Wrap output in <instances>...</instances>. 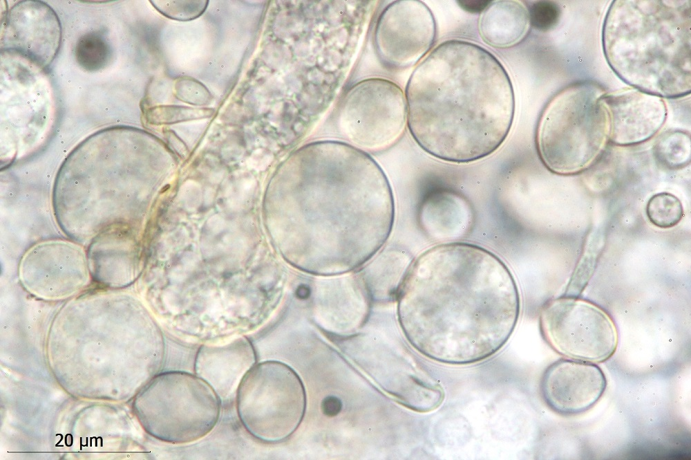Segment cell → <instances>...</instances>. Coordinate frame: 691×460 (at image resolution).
Here are the masks:
<instances>
[{"label": "cell", "instance_id": "obj_8", "mask_svg": "<svg viewBox=\"0 0 691 460\" xmlns=\"http://www.w3.org/2000/svg\"><path fill=\"white\" fill-rule=\"evenodd\" d=\"M407 124L405 93L395 82L379 77L354 84L343 95L336 126L350 145L364 151H380L395 144Z\"/></svg>", "mask_w": 691, "mask_h": 460}, {"label": "cell", "instance_id": "obj_21", "mask_svg": "<svg viewBox=\"0 0 691 460\" xmlns=\"http://www.w3.org/2000/svg\"><path fill=\"white\" fill-rule=\"evenodd\" d=\"M152 4L169 18L187 21L199 17L205 10L207 1H152Z\"/></svg>", "mask_w": 691, "mask_h": 460}, {"label": "cell", "instance_id": "obj_2", "mask_svg": "<svg viewBox=\"0 0 691 460\" xmlns=\"http://www.w3.org/2000/svg\"><path fill=\"white\" fill-rule=\"evenodd\" d=\"M409 342L437 362L467 365L498 352L520 312L515 281L492 252L469 243L433 246L412 262L398 291Z\"/></svg>", "mask_w": 691, "mask_h": 460}, {"label": "cell", "instance_id": "obj_13", "mask_svg": "<svg viewBox=\"0 0 691 460\" xmlns=\"http://www.w3.org/2000/svg\"><path fill=\"white\" fill-rule=\"evenodd\" d=\"M603 102L609 119V140L617 145L649 140L666 119L667 107L662 98L634 88L606 93Z\"/></svg>", "mask_w": 691, "mask_h": 460}, {"label": "cell", "instance_id": "obj_18", "mask_svg": "<svg viewBox=\"0 0 691 460\" xmlns=\"http://www.w3.org/2000/svg\"><path fill=\"white\" fill-rule=\"evenodd\" d=\"M653 154L663 166L670 169H681L690 161V136L680 131H668L661 134L654 144Z\"/></svg>", "mask_w": 691, "mask_h": 460}, {"label": "cell", "instance_id": "obj_15", "mask_svg": "<svg viewBox=\"0 0 691 460\" xmlns=\"http://www.w3.org/2000/svg\"><path fill=\"white\" fill-rule=\"evenodd\" d=\"M130 241L124 225L111 226L96 236L87 260L91 278L98 284L117 289L136 279L140 269Z\"/></svg>", "mask_w": 691, "mask_h": 460}, {"label": "cell", "instance_id": "obj_22", "mask_svg": "<svg viewBox=\"0 0 691 460\" xmlns=\"http://www.w3.org/2000/svg\"><path fill=\"white\" fill-rule=\"evenodd\" d=\"M531 26L547 32L553 29L561 16L560 6L552 1H536L527 8Z\"/></svg>", "mask_w": 691, "mask_h": 460}, {"label": "cell", "instance_id": "obj_11", "mask_svg": "<svg viewBox=\"0 0 691 460\" xmlns=\"http://www.w3.org/2000/svg\"><path fill=\"white\" fill-rule=\"evenodd\" d=\"M19 277L24 288L44 298H63L82 291L91 278L88 260L75 245L41 244L23 257Z\"/></svg>", "mask_w": 691, "mask_h": 460}, {"label": "cell", "instance_id": "obj_12", "mask_svg": "<svg viewBox=\"0 0 691 460\" xmlns=\"http://www.w3.org/2000/svg\"><path fill=\"white\" fill-rule=\"evenodd\" d=\"M606 387V377L598 365L578 360L560 359L544 372L540 393L546 405L554 412L574 416L593 407Z\"/></svg>", "mask_w": 691, "mask_h": 460}, {"label": "cell", "instance_id": "obj_7", "mask_svg": "<svg viewBox=\"0 0 691 460\" xmlns=\"http://www.w3.org/2000/svg\"><path fill=\"white\" fill-rule=\"evenodd\" d=\"M244 428L267 443L285 441L299 426L305 411L302 381L287 365L267 360L256 363L245 374L236 396Z\"/></svg>", "mask_w": 691, "mask_h": 460}, {"label": "cell", "instance_id": "obj_19", "mask_svg": "<svg viewBox=\"0 0 691 460\" xmlns=\"http://www.w3.org/2000/svg\"><path fill=\"white\" fill-rule=\"evenodd\" d=\"M75 55L78 64L87 71L104 68L111 58L112 50L106 38L98 32H89L77 41Z\"/></svg>", "mask_w": 691, "mask_h": 460}, {"label": "cell", "instance_id": "obj_10", "mask_svg": "<svg viewBox=\"0 0 691 460\" xmlns=\"http://www.w3.org/2000/svg\"><path fill=\"white\" fill-rule=\"evenodd\" d=\"M437 35L430 8L417 0L395 1L379 15L374 33L375 53L390 70L415 65L432 48Z\"/></svg>", "mask_w": 691, "mask_h": 460}, {"label": "cell", "instance_id": "obj_17", "mask_svg": "<svg viewBox=\"0 0 691 460\" xmlns=\"http://www.w3.org/2000/svg\"><path fill=\"white\" fill-rule=\"evenodd\" d=\"M431 199L423 205V219L424 224L430 232H434L433 237H457V233L464 230L468 225L470 217L467 205L454 198Z\"/></svg>", "mask_w": 691, "mask_h": 460}, {"label": "cell", "instance_id": "obj_5", "mask_svg": "<svg viewBox=\"0 0 691 460\" xmlns=\"http://www.w3.org/2000/svg\"><path fill=\"white\" fill-rule=\"evenodd\" d=\"M598 84H572L555 95L538 121L536 142L540 158L551 172L577 174L591 165L604 150L609 119Z\"/></svg>", "mask_w": 691, "mask_h": 460}, {"label": "cell", "instance_id": "obj_1", "mask_svg": "<svg viewBox=\"0 0 691 460\" xmlns=\"http://www.w3.org/2000/svg\"><path fill=\"white\" fill-rule=\"evenodd\" d=\"M274 232L286 260L316 275L349 273L371 259L394 223L390 183L367 152L337 140L296 149L276 184Z\"/></svg>", "mask_w": 691, "mask_h": 460}, {"label": "cell", "instance_id": "obj_16", "mask_svg": "<svg viewBox=\"0 0 691 460\" xmlns=\"http://www.w3.org/2000/svg\"><path fill=\"white\" fill-rule=\"evenodd\" d=\"M527 8L518 1H491L478 23L480 35L493 47H512L526 37L530 28Z\"/></svg>", "mask_w": 691, "mask_h": 460}, {"label": "cell", "instance_id": "obj_9", "mask_svg": "<svg viewBox=\"0 0 691 460\" xmlns=\"http://www.w3.org/2000/svg\"><path fill=\"white\" fill-rule=\"evenodd\" d=\"M540 329L549 345L559 354L589 362L611 358L618 345L612 318L589 302L560 297L547 302L540 315Z\"/></svg>", "mask_w": 691, "mask_h": 460}, {"label": "cell", "instance_id": "obj_20", "mask_svg": "<svg viewBox=\"0 0 691 460\" xmlns=\"http://www.w3.org/2000/svg\"><path fill=\"white\" fill-rule=\"evenodd\" d=\"M645 212L650 223L660 228L675 226L683 216L681 201L675 195L666 192L651 196L646 205Z\"/></svg>", "mask_w": 691, "mask_h": 460}, {"label": "cell", "instance_id": "obj_24", "mask_svg": "<svg viewBox=\"0 0 691 460\" xmlns=\"http://www.w3.org/2000/svg\"><path fill=\"white\" fill-rule=\"evenodd\" d=\"M491 1H457L458 5L464 10L471 13L482 12L491 3Z\"/></svg>", "mask_w": 691, "mask_h": 460}, {"label": "cell", "instance_id": "obj_6", "mask_svg": "<svg viewBox=\"0 0 691 460\" xmlns=\"http://www.w3.org/2000/svg\"><path fill=\"white\" fill-rule=\"evenodd\" d=\"M222 402L202 378L187 371L159 374L143 392L139 412L146 430L160 441L186 444L209 434L217 425Z\"/></svg>", "mask_w": 691, "mask_h": 460}, {"label": "cell", "instance_id": "obj_3", "mask_svg": "<svg viewBox=\"0 0 691 460\" xmlns=\"http://www.w3.org/2000/svg\"><path fill=\"white\" fill-rule=\"evenodd\" d=\"M407 125L413 139L442 160L468 163L495 152L515 114L511 79L491 52L450 39L416 66L406 88Z\"/></svg>", "mask_w": 691, "mask_h": 460}, {"label": "cell", "instance_id": "obj_4", "mask_svg": "<svg viewBox=\"0 0 691 460\" xmlns=\"http://www.w3.org/2000/svg\"><path fill=\"white\" fill-rule=\"evenodd\" d=\"M689 0H616L602 32L606 59L625 82L659 97L691 89Z\"/></svg>", "mask_w": 691, "mask_h": 460}, {"label": "cell", "instance_id": "obj_14", "mask_svg": "<svg viewBox=\"0 0 691 460\" xmlns=\"http://www.w3.org/2000/svg\"><path fill=\"white\" fill-rule=\"evenodd\" d=\"M256 363L252 344L242 337L225 345H203L194 362L195 374L216 392L222 404L236 399L243 378Z\"/></svg>", "mask_w": 691, "mask_h": 460}, {"label": "cell", "instance_id": "obj_23", "mask_svg": "<svg viewBox=\"0 0 691 460\" xmlns=\"http://www.w3.org/2000/svg\"><path fill=\"white\" fill-rule=\"evenodd\" d=\"M342 409L341 400L334 396H329L323 398L321 403V410L323 413L332 417L337 415Z\"/></svg>", "mask_w": 691, "mask_h": 460}]
</instances>
